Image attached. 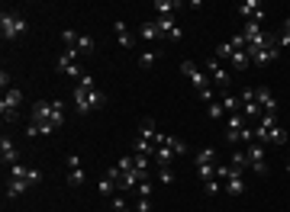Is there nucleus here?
<instances>
[{"label": "nucleus", "mask_w": 290, "mask_h": 212, "mask_svg": "<svg viewBox=\"0 0 290 212\" xmlns=\"http://www.w3.org/2000/svg\"><path fill=\"white\" fill-rule=\"evenodd\" d=\"M10 180H26L32 187V183L42 180V171H36V167H26V164H13L10 167Z\"/></svg>", "instance_id": "obj_7"}, {"label": "nucleus", "mask_w": 290, "mask_h": 212, "mask_svg": "<svg viewBox=\"0 0 290 212\" xmlns=\"http://www.w3.org/2000/svg\"><path fill=\"white\" fill-rule=\"evenodd\" d=\"M164 145H168V148H171V151H174V157H178V154H184V151H187V145H184V141H181V138H174V135H164Z\"/></svg>", "instance_id": "obj_29"}, {"label": "nucleus", "mask_w": 290, "mask_h": 212, "mask_svg": "<svg viewBox=\"0 0 290 212\" xmlns=\"http://www.w3.org/2000/svg\"><path fill=\"white\" fill-rule=\"evenodd\" d=\"M0 87H4V90H10V74H7V68L0 71Z\"/></svg>", "instance_id": "obj_48"}, {"label": "nucleus", "mask_w": 290, "mask_h": 212, "mask_svg": "<svg viewBox=\"0 0 290 212\" xmlns=\"http://www.w3.org/2000/svg\"><path fill=\"white\" fill-rule=\"evenodd\" d=\"M113 190H119V187L110 180V177H103V180L97 183V193H100V196H113Z\"/></svg>", "instance_id": "obj_31"}, {"label": "nucleus", "mask_w": 290, "mask_h": 212, "mask_svg": "<svg viewBox=\"0 0 290 212\" xmlns=\"http://www.w3.org/2000/svg\"><path fill=\"white\" fill-rule=\"evenodd\" d=\"M239 13H242V16H248V20L265 23V7H261L258 0H242V4H239Z\"/></svg>", "instance_id": "obj_14"}, {"label": "nucleus", "mask_w": 290, "mask_h": 212, "mask_svg": "<svg viewBox=\"0 0 290 212\" xmlns=\"http://www.w3.org/2000/svg\"><path fill=\"white\" fill-rule=\"evenodd\" d=\"M26 32V20L23 16H16V13H0V35H4L7 42L10 39H16V35H23Z\"/></svg>", "instance_id": "obj_3"}, {"label": "nucleus", "mask_w": 290, "mask_h": 212, "mask_svg": "<svg viewBox=\"0 0 290 212\" xmlns=\"http://www.w3.org/2000/svg\"><path fill=\"white\" fill-rule=\"evenodd\" d=\"M280 35H287V39H290V20L284 23V32H280Z\"/></svg>", "instance_id": "obj_51"}, {"label": "nucleus", "mask_w": 290, "mask_h": 212, "mask_svg": "<svg viewBox=\"0 0 290 212\" xmlns=\"http://www.w3.org/2000/svg\"><path fill=\"white\" fill-rule=\"evenodd\" d=\"M155 26H158V32H161V39H171V42H178V39H181V26L174 23L171 16H158Z\"/></svg>", "instance_id": "obj_9"}, {"label": "nucleus", "mask_w": 290, "mask_h": 212, "mask_svg": "<svg viewBox=\"0 0 290 212\" xmlns=\"http://www.w3.org/2000/svg\"><path fill=\"white\" fill-rule=\"evenodd\" d=\"M216 161V148H200L197 151V167L200 164H213Z\"/></svg>", "instance_id": "obj_30"}, {"label": "nucleus", "mask_w": 290, "mask_h": 212, "mask_svg": "<svg viewBox=\"0 0 290 212\" xmlns=\"http://www.w3.org/2000/svg\"><path fill=\"white\" fill-rule=\"evenodd\" d=\"M274 58H277V42H274V45H265V48H258V51L252 55V61H255V65H261V68H265V65H271Z\"/></svg>", "instance_id": "obj_17"}, {"label": "nucleus", "mask_w": 290, "mask_h": 212, "mask_svg": "<svg viewBox=\"0 0 290 212\" xmlns=\"http://www.w3.org/2000/svg\"><path fill=\"white\" fill-rule=\"evenodd\" d=\"M65 103L55 100V103H49V100H39V103H32V122H52L55 129L65 126Z\"/></svg>", "instance_id": "obj_2"}, {"label": "nucleus", "mask_w": 290, "mask_h": 212, "mask_svg": "<svg viewBox=\"0 0 290 212\" xmlns=\"http://www.w3.org/2000/svg\"><path fill=\"white\" fill-rule=\"evenodd\" d=\"M20 103H23V90H16V87L4 90V100H0V106H10V110H16Z\"/></svg>", "instance_id": "obj_22"}, {"label": "nucleus", "mask_w": 290, "mask_h": 212, "mask_svg": "<svg viewBox=\"0 0 290 212\" xmlns=\"http://www.w3.org/2000/svg\"><path fill=\"white\" fill-rule=\"evenodd\" d=\"M235 51H239V48H235L232 42H223V45L216 48V58H229V61H232V55H235Z\"/></svg>", "instance_id": "obj_37"}, {"label": "nucleus", "mask_w": 290, "mask_h": 212, "mask_svg": "<svg viewBox=\"0 0 290 212\" xmlns=\"http://www.w3.org/2000/svg\"><path fill=\"white\" fill-rule=\"evenodd\" d=\"M178 7H184V4H178V0H155V10H158V16H171Z\"/></svg>", "instance_id": "obj_24"}, {"label": "nucleus", "mask_w": 290, "mask_h": 212, "mask_svg": "<svg viewBox=\"0 0 290 212\" xmlns=\"http://www.w3.org/2000/svg\"><path fill=\"white\" fill-rule=\"evenodd\" d=\"M155 58H158V55H155L152 48L142 51V55H139V68H152V65H155Z\"/></svg>", "instance_id": "obj_38"}, {"label": "nucleus", "mask_w": 290, "mask_h": 212, "mask_svg": "<svg viewBox=\"0 0 290 212\" xmlns=\"http://www.w3.org/2000/svg\"><path fill=\"white\" fill-rule=\"evenodd\" d=\"M219 103H223V110L229 113V116H235V113H242V103H239V96H232L229 90H223V100H219Z\"/></svg>", "instance_id": "obj_20"}, {"label": "nucleus", "mask_w": 290, "mask_h": 212, "mask_svg": "<svg viewBox=\"0 0 290 212\" xmlns=\"http://www.w3.org/2000/svg\"><path fill=\"white\" fill-rule=\"evenodd\" d=\"M235 174H239V171H235L232 164H219L216 167V180H229V177H235Z\"/></svg>", "instance_id": "obj_35"}, {"label": "nucleus", "mask_w": 290, "mask_h": 212, "mask_svg": "<svg viewBox=\"0 0 290 212\" xmlns=\"http://www.w3.org/2000/svg\"><path fill=\"white\" fill-rule=\"evenodd\" d=\"M155 161L161 164V167H168V164L174 161V151H171L168 145H164V141H161V145H158V151H155Z\"/></svg>", "instance_id": "obj_26"}, {"label": "nucleus", "mask_w": 290, "mask_h": 212, "mask_svg": "<svg viewBox=\"0 0 290 212\" xmlns=\"http://www.w3.org/2000/svg\"><path fill=\"white\" fill-rule=\"evenodd\" d=\"M277 42H280V45H284V48L290 51V39H287V35H280V39H277Z\"/></svg>", "instance_id": "obj_50"}, {"label": "nucleus", "mask_w": 290, "mask_h": 212, "mask_svg": "<svg viewBox=\"0 0 290 212\" xmlns=\"http://www.w3.org/2000/svg\"><path fill=\"white\" fill-rule=\"evenodd\" d=\"M39 129H42V135H52V132H55V126H52V122H39Z\"/></svg>", "instance_id": "obj_49"}, {"label": "nucleus", "mask_w": 290, "mask_h": 212, "mask_svg": "<svg viewBox=\"0 0 290 212\" xmlns=\"http://www.w3.org/2000/svg\"><path fill=\"white\" fill-rule=\"evenodd\" d=\"M26 190H29V183H26V180H10V183H7V199H20Z\"/></svg>", "instance_id": "obj_23"}, {"label": "nucleus", "mask_w": 290, "mask_h": 212, "mask_svg": "<svg viewBox=\"0 0 290 212\" xmlns=\"http://www.w3.org/2000/svg\"><path fill=\"white\" fill-rule=\"evenodd\" d=\"M206 116H210V119H213V122H216V119H223V116H226V110H223V103H216V100H213V103H206Z\"/></svg>", "instance_id": "obj_32"}, {"label": "nucleus", "mask_w": 290, "mask_h": 212, "mask_svg": "<svg viewBox=\"0 0 290 212\" xmlns=\"http://www.w3.org/2000/svg\"><path fill=\"white\" fill-rule=\"evenodd\" d=\"M252 65V58H248V51H235L232 55V68H239V71H245Z\"/></svg>", "instance_id": "obj_33"}, {"label": "nucleus", "mask_w": 290, "mask_h": 212, "mask_svg": "<svg viewBox=\"0 0 290 212\" xmlns=\"http://www.w3.org/2000/svg\"><path fill=\"white\" fill-rule=\"evenodd\" d=\"M61 39H65V45H68V48H74V45H77V39H81V35H77L74 29H65V32H61Z\"/></svg>", "instance_id": "obj_40"}, {"label": "nucleus", "mask_w": 290, "mask_h": 212, "mask_svg": "<svg viewBox=\"0 0 290 212\" xmlns=\"http://www.w3.org/2000/svg\"><path fill=\"white\" fill-rule=\"evenodd\" d=\"M26 135H29V138H36V135H42V129H39V122H29V129H26Z\"/></svg>", "instance_id": "obj_47"}, {"label": "nucleus", "mask_w": 290, "mask_h": 212, "mask_svg": "<svg viewBox=\"0 0 290 212\" xmlns=\"http://www.w3.org/2000/svg\"><path fill=\"white\" fill-rule=\"evenodd\" d=\"M242 35H245V39H255V35H261V23H258V20H248V23H245V29H242Z\"/></svg>", "instance_id": "obj_34"}, {"label": "nucleus", "mask_w": 290, "mask_h": 212, "mask_svg": "<svg viewBox=\"0 0 290 212\" xmlns=\"http://www.w3.org/2000/svg\"><path fill=\"white\" fill-rule=\"evenodd\" d=\"M242 116L245 119H261V116H265L261 106H258V100H255V90H245L242 93Z\"/></svg>", "instance_id": "obj_10"}, {"label": "nucleus", "mask_w": 290, "mask_h": 212, "mask_svg": "<svg viewBox=\"0 0 290 212\" xmlns=\"http://www.w3.org/2000/svg\"><path fill=\"white\" fill-rule=\"evenodd\" d=\"M245 154H248V167L255 174H261V177L268 174V161H265V148H261V145H248V151H245Z\"/></svg>", "instance_id": "obj_6"}, {"label": "nucleus", "mask_w": 290, "mask_h": 212, "mask_svg": "<svg viewBox=\"0 0 290 212\" xmlns=\"http://www.w3.org/2000/svg\"><path fill=\"white\" fill-rule=\"evenodd\" d=\"M255 100H258L261 113H277V100H274V93H271L268 87H258V90H255Z\"/></svg>", "instance_id": "obj_15"}, {"label": "nucleus", "mask_w": 290, "mask_h": 212, "mask_svg": "<svg viewBox=\"0 0 290 212\" xmlns=\"http://www.w3.org/2000/svg\"><path fill=\"white\" fill-rule=\"evenodd\" d=\"M206 74H210V81H216L219 90H229V74H226V71L219 68V61H216V58H210V61H206Z\"/></svg>", "instance_id": "obj_11"}, {"label": "nucleus", "mask_w": 290, "mask_h": 212, "mask_svg": "<svg viewBox=\"0 0 290 212\" xmlns=\"http://www.w3.org/2000/svg\"><path fill=\"white\" fill-rule=\"evenodd\" d=\"M58 71H61V74H68V77H74V81L77 84H81V68H77V51L74 48H68V51H61V55H58Z\"/></svg>", "instance_id": "obj_5"}, {"label": "nucleus", "mask_w": 290, "mask_h": 212, "mask_svg": "<svg viewBox=\"0 0 290 212\" xmlns=\"http://www.w3.org/2000/svg\"><path fill=\"white\" fill-rule=\"evenodd\" d=\"M87 180V174H84V167H77V171H68V183L71 187H81V183Z\"/></svg>", "instance_id": "obj_36"}, {"label": "nucleus", "mask_w": 290, "mask_h": 212, "mask_svg": "<svg viewBox=\"0 0 290 212\" xmlns=\"http://www.w3.org/2000/svg\"><path fill=\"white\" fill-rule=\"evenodd\" d=\"M229 164L235 167V171H245V167H248V154H245V151H232V157H229Z\"/></svg>", "instance_id": "obj_28"}, {"label": "nucleus", "mask_w": 290, "mask_h": 212, "mask_svg": "<svg viewBox=\"0 0 290 212\" xmlns=\"http://www.w3.org/2000/svg\"><path fill=\"white\" fill-rule=\"evenodd\" d=\"M287 174H290V161H287Z\"/></svg>", "instance_id": "obj_52"}, {"label": "nucleus", "mask_w": 290, "mask_h": 212, "mask_svg": "<svg viewBox=\"0 0 290 212\" xmlns=\"http://www.w3.org/2000/svg\"><path fill=\"white\" fill-rule=\"evenodd\" d=\"M152 209V196H139V202H136V212H148Z\"/></svg>", "instance_id": "obj_42"}, {"label": "nucleus", "mask_w": 290, "mask_h": 212, "mask_svg": "<svg viewBox=\"0 0 290 212\" xmlns=\"http://www.w3.org/2000/svg\"><path fill=\"white\" fill-rule=\"evenodd\" d=\"M119 212H129V209H119Z\"/></svg>", "instance_id": "obj_53"}, {"label": "nucleus", "mask_w": 290, "mask_h": 212, "mask_svg": "<svg viewBox=\"0 0 290 212\" xmlns=\"http://www.w3.org/2000/svg\"><path fill=\"white\" fill-rule=\"evenodd\" d=\"M223 190L229 193V196H242V193H245V180H242V174L229 177V180H226V187H223Z\"/></svg>", "instance_id": "obj_21"}, {"label": "nucleus", "mask_w": 290, "mask_h": 212, "mask_svg": "<svg viewBox=\"0 0 290 212\" xmlns=\"http://www.w3.org/2000/svg\"><path fill=\"white\" fill-rule=\"evenodd\" d=\"M133 151H136V154H145V157H155L158 145H152L148 138H139V135H136V141H133Z\"/></svg>", "instance_id": "obj_18"}, {"label": "nucleus", "mask_w": 290, "mask_h": 212, "mask_svg": "<svg viewBox=\"0 0 290 212\" xmlns=\"http://www.w3.org/2000/svg\"><path fill=\"white\" fill-rule=\"evenodd\" d=\"M136 193H139V196H152V193H155V187H152V183H139V187H136Z\"/></svg>", "instance_id": "obj_43"}, {"label": "nucleus", "mask_w": 290, "mask_h": 212, "mask_svg": "<svg viewBox=\"0 0 290 212\" xmlns=\"http://www.w3.org/2000/svg\"><path fill=\"white\" fill-rule=\"evenodd\" d=\"M181 74L187 77V81H190L193 87H197L200 93L210 90V74H206V71H200L197 65H193V61H184V65H181Z\"/></svg>", "instance_id": "obj_4"}, {"label": "nucleus", "mask_w": 290, "mask_h": 212, "mask_svg": "<svg viewBox=\"0 0 290 212\" xmlns=\"http://www.w3.org/2000/svg\"><path fill=\"white\" fill-rule=\"evenodd\" d=\"M65 164H68V171H77V167H81V157H77V154H68Z\"/></svg>", "instance_id": "obj_46"}, {"label": "nucleus", "mask_w": 290, "mask_h": 212, "mask_svg": "<svg viewBox=\"0 0 290 212\" xmlns=\"http://www.w3.org/2000/svg\"><path fill=\"white\" fill-rule=\"evenodd\" d=\"M139 35H142L145 42H158V39H161V32H158V26H155V23H142Z\"/></svg>", "instance_id": "obj_27"}, {"label": "nucleus", "mask_w": 290, "mask_h": 212, "mask_svg": "<svg viewBox=\"0 0 290 212\" xmlns=\"http://www.w3.org/2000/svg\"><path fill=\"white\" fill-rule=\"evenodd\" d=\"M0 157H4V164H10V167L20 164V157H16V145H13V141L7 138V135L0 138Z\"/></svg>", "instance_id": "obj_16"}, {"label": "nucleus", "mask_w": 290, "mask_h": 212, "mask_svg": "<svg viewBox=\"0 0 290 212\" xmlns=\"http://www.w3.org/2000/svg\"><path fill=\"white\" fill-rule=\"evenodd\" d=\"M148 180V171H139V167H133V171H122L119 177V190H136L139 183Z\"/></svg>", "instance_id": "obj_8"}, {"label": "nucleus", "mask_w": 290, "mask_h": 212, "mask_svg": "<svg viewBox=\"0 0 290 212\" xmlns=\"http://www.w3.org/2000/svg\"><path fill=\"white\" fill-rule=\"evenodd\" d=\"M245 129V116L242 113H235V116H226V141H239V132Z\"/></svg>", "instance_id": "obj_12"}, {"label": "nucleus", "mask_w": 290, "mask_h": 212, "mask_svg": "<svg viewBox=\"0 0 290 212\" xmlns=\"http://www.w3.org/2000/svg\"><path fill=\"white\" fill-rule=\"evenodd\" d=\"M0 116H4V122H13V119H16V110H10V106H0Z\"/></svg>", "instance_id": "obj_45"}, {"label": "nucleus", "mask_w": 290, "mask_h": 212, "mask_svg": "<svg viewBox=\"0 0 290 212\" xmlns=\"http://www.w3.org/2000/svg\"><path fill=\"white\" fill-rule=\"evenodd\" d=\"M158 177H161V183H164V187H171V183H174V174L168 171V167H161V171H158Z\"/></svg>", "instance_id": "obj_44"}, {"label": "nucleus", "mask_w": 290, "mask_h": 212, "mask_svg": "<svg viewBox=\"0 0 290 212\" xmlns=\"http://www.w3.org/2000/svg\"><path fill=\"white\" fill-rule=\"evenodd\" d=\"M203 190H206V196H216V193L223 190V183H219V180H206V183H203Z\"/></svg>", "instance_id": "obj_41"}, {"label": "nucleus", "mask_w": 290, "mask_h": 212, "mask_svg": "<svg viewBox=\"0 0 290 212\" xmlns=\"http://www.w3.org/2000/svg\"><path fill=\"white\" fill-rule=\"evenodd\" d=\"M136 135H139V138H148L152 145H161V141H164V132H158V126H155L152 119H145L142 126H139V132H136Z\"/></svg>", "instance_id": "obj_13"}, {"label": "nucleus", "mask_w": 290, "mask_h": 212, "mask_svg": "<svg viewBox=\"0 0 290 212\" xmlns=\"http://www.w3.org/2000/svg\"><path fill=\"white\" fill-rule=\"evenodd\" d=\"M197 171H200V177H203V183H206V180H216V167H213V164H200Z\"/></svg>", "instance_id": "obj_39"}, {"label": "nucleus", "mask_w": 290, "mask_h": 212, "mask_svg": "<svg viewBox=\"0 0 290 212\" xmlns=\"http://www.w3.org/2000/svg\"><path fill=\"white\" fill-rule=\"evenodd\" d=\"M94 48H97V42L91 39V35H81V39H77V45H74L77 55H94Z\"/></svg>", "instance_id": "obj_25"}, {"label": "nucleus", "mask_w": 290, "mask_h": 212, "mask_svg": "<svg viewBox=\"0 0 290 212\" xmlns=\"http://www.w3.org/2000/svg\"><path fill=\"white\" fill-rule=\"evenodd\" d=\"M113 32H116V39H119L122 48H133V35H129V29H126V23H122V20L113 23Z\"/></svg>", "instance_id": "obj_19"}, {"label": "nucleus", "mask_w": 290, "mask_h": 212, "mask_svg": "<svg viewBox=\"0 0 290 212\" xmlns=\"http://www.w3.org/2000/svg\"><path fill=\"white\" fill-rule=\"evenodd\" d=\"M103 103H107V96L97 90V84H94L91 74H84L81 84L74 87V106H77V113L84 116V113H91V110H97V106H103Z\"/></svg>", "instance_id": "obj_1"}]
</instances>
